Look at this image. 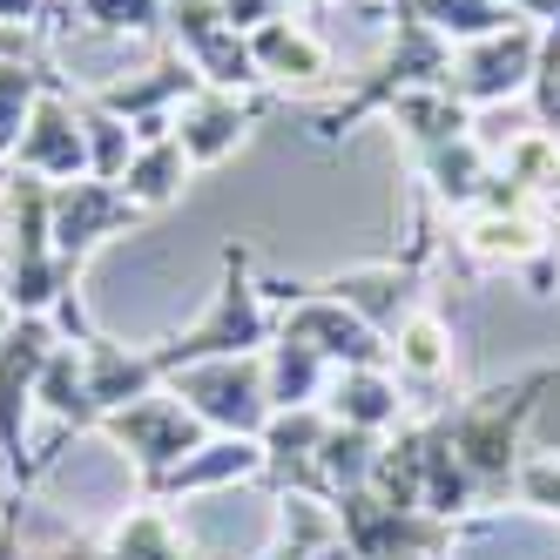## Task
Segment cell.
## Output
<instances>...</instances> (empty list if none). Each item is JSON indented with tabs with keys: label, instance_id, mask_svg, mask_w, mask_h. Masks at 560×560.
<instances>
[{
	"label": "cell",
	"instance_id": "cell-1",
	"mask_svg": "<svg viewBox=\"0 0 560 560\" xmlns=\"http://www.w3.org/2000/svg\"><path fill=\"white\" fill-rule=\"evenodd\" d=\"M55 183L8 170L0 176V304L14 317H55L74 298V277L55 250Z\"/></svg>",
	"mask_w": 560,
	"mask_h": 560
},
{
	"label": "cell",
	"instance_id": "cell-2",
	"mask_svg": "<svg viewBox=\"0 0 560 560\" xmlns=\"http://www.w3.org/2000/svg\"><path fill=\"white\" fill-rule=\"evenodd\" d=\"M270 338H277V311H270V298L257 284L250 257L244 250H223V277H217L203 317L183 325L176 338L149 345V365L163 372V378H176L183 365H203V358H257Z\"/></svg>",
	"mask_w": 560,
	"mask_h": 560
},
{
	"label": "cell",
	"instance_id": "cell-3",
	"mask_svg": "<svg viewBox=\"0 0 560 560\" xmlns=\"http://www.w3.org/2000/svg\"><path fill=\"white\" fill-rule=\"evenodd\" d=\"M183 406L223 439H257L270 419V392H264V351L257 358H203L183 365L176 378H163Z\"/></svg>",
	"mask_w": 560,
	"mask_h": 560
},
{
	"label": "cell",
	"instance_id": "cell-4",
	"mask_svg": "<svg viewBox=\"0 0 560 560\" xmlns=\"http://www.w3.org/2000/svg\"><path fill=\"white\" fill-rule=\"evenodd\" d=\"M95 432L108 439V446H122V459H136L142 487H155V479H163L170 466H183V459L210 439V425L196 419L170 385H163V392H149V398H136V406H122V412H108Z\"/></svg>",
	"mask_w": 560,
	"mask_h": 560
},
{
	"label": "cell",
	"instance_id": "cell-5",
	"mask_svg": "<svg viewBox=\"0 0 560 560\" xmlns=\"http://www.w3.org/2000/svg\"><path fill=\"white\" fill-rule=\"evenodd\" d=\"M61 331L55 317H14L8 338H0V459H8V479L27 487V412H34V385H42V365L55 358Z\"/></svg>",
	"mask_w": 560,
	"mask_h": 560
},
{
	"label": "cell",
	"instance_id": "cell-6",
	"mask_svg": "<svg viewBox=\"0 0 560 560\" xmlns=\"http://www.w3.org/2000/svg\"><path fill=\"white\" fill-rule=\"evenodd\" d=\"M170 48L196 68V82L203 89H230V95H244L257 89V55H250V34L244 27H230L217 0H176L170 21Z\"/></svg>",
	"mask_w": 560,
	"mask_h": 560
},
{
	"label": "cell",
	"instance_id": "cell-7",
	"mask_svg": "<svg viewBox=\"0 0 560 560\" xmlns=\"http://www.w3.org/2000/svg\"><path fill=\"white\" fill-rule=\"evenodd\" d=\"M540 74V21H513L487 42H466L453 48V95L466 108H493V102H513L527 95Z\"/></svg>",
	"mask_w": 560,
	"mask_h": 560
},
{
	"label": "cell",
	"instance_id": "cell-8",
	"mask_svg": "<svg viewBox=\"0 0 560 560\" xmlns=\"http://www.w3.org/2000/svg\"><path fill=\"white\" fill-rule=\"evenodd\" d=\"M277 338H291L304 351H317L331 372H351V365H385L392 345L358 317L351 304H338L331 291H298L284 311H277Z\"/></svg>",
	"mask_w": 560,
	"mask_h": 560
},
{
	"label": "cell",
	"instance_id": "cell-9",
	"mask_svg": "<svg viewBox=\"0 0 560 560\" xmlns=\"http://www.w3.org/2000/svg\"><path fill=\"white\" fill-rule=\"evenodd\" d=\"M48 217H55V250H61L68 270H82V264L108 244V236H129V230L142 223V210L129 203V196L115 189V183H95V176L55 183Z\"/></svg>",
	"mask_w": 560,
	"mask_h": 560
},
{
	"label": "cell",
	"instance_id": "cell-10",
	"mask_svg": "<svg viewBox=\"0 0 560 560\" xmlns=\"http://www.w3.org/2000/svg\"><path fill=\"white\" fill-rule=\"evenodd\" d=\"M21 176H42V183H74L89 176V136H82V108H74V89L55 74V89L34 102L27 129L14 142V163Z\"/></svg>",
	"mask_w": 560,
	"mask_h": 560
},
{
	"label": "cell",
	"instance_id": "cell-11",
	"mask_svg": "<svg viewBox=\"0 0 560 560\" xmlns=\"http://www.w3.org/2000/svg\"><path fill=\"white\" fill-rule=\"evenodd\" d=\"M250 129H257V102H244V95H230V89H196L183 108H176V142H183V155L196 170H223L236 149L250 142Z\"/></svg>",
	"mask_w": 560,
	"mask_h": 560
},
{
	"label": "cell",
	"instance_id": "cell-12",
	"mask_svg": "<svg viewBox=\"0 0 560 560\" xmlns=\"http://www.w3.org/2000/svg\"><path fill=\"white\" fill-rule=\"evenodd\" d=\"M250 55H257V82L264 89H311V82H325L331 74V48H325V34H311L304 21H264L250 34Z\"/></svg>",
	"mask_w": 560,
	"mask_h": 560
},
{
	"label": "cell",
	"instance_id": "cell-13",
	"mask_svg": "<svg viewBox=\"0 0 560 560\" xmlns=\"http://www.w3.org/2000/svg\"><path fill=\"white\" fill-rule=\"evenodd\" d=\"M82 345V372H89V398H95V412H122L136 406V398L149 392H163V372L149 365V351H129V345H115L108 331H89V338H74Z\"/></svg>",
	"mask_w": 560,
	"mask_h": 560
},
{
	"label": "cell",
	"instance_id": "cell-14",
	"mask_svg": "<svg viewBox=\"0 0 560 560\" xmlns=\"http://www.w3.org/2000/svg\"><path fill=\"white\" fill-rule=\"evenodd\" d=\"M257 472H264V446H257V439H223V432H210L203 446H196L183 466H170L149 493L189 500V493H217V487H230V479H257Z\"/></svg>",
	"mask_w": 560,
	"mask_h": 560
},
{
	"label": "cell",
	"instance_id": "cell-15",
	"mask_svg": "<svg viewBox=\"0 0 560 560\" xmlns=\"http://www.w3.org/2000/svg\"><path fill=\"white\" fill-rule=\"evenodd\" d=\"M398 406H406V392H398V378L385 365H351V372H331V385H325V412L358 432L398 425Z\"/></svg>",
	"mask_w": 560,
	"mask_h": 560
},
{
	"label": "cell",
	"instance_id": "cell-16",
	"mask_svg": "<svg viewBox=\"0 0 560 560\" xmlns=\"http://www.w3.org/2000/svg\"><path fill=\"white\" fill-rule=\"evenodd\" d=\"M189 176H196V163L183 155V142H176V136H163V142H142V149H136L129 176L115 183V189H122L142 217H155V210H170L176 196L189 189Z\"/></svg>",
	"mask_w": 560,
	"mask_h": 560
},
{
	"label": "cell",
	"instance_id": "cell-17",
	"mask_svg": "<svg viewBox=\"0 0 560 560\" xmlns=\"http://www.w3.org/2000/svg\"><path fill=\"white\" fill-rule=\"evenodd\" d=\"M34 406L55 412L68 432H95L102 412H95V398H89V372H82V345H55V358L42 365V385H34Z\"/></svg>",
	"mask_w": 560,
	"mask_h": 560
},
{
	"label": "cell",
	"instance_id": "cell-18",
	"mask_svg": "<svg viewBox=\"0 0 560 560\" xmlns=\"http://www.w3.org/2000/svg\"><path fill=\"white\" fill-rule=\"evenodd\" d=\"M325 385H331V365L317 351L291 345V338H270L264 345V392H270V412L284 406H325Z\"/></svg>",
	"mask_w": 560,
	"mask_h": 560
},
{
	"label": "cell",
	"instance_id": "cell-19",
	"mask_svg": "<svg viewBox=\"0 0 560 560\" xmlns=\"http://www.w3.org/2000/svg\"><path fill=\"white\" fill-rule=\"evenodd\" d=\"M74 108H82V136H89V176L95 183H122L129 163H136V129L122 122V115H108L89 89H74Z\"/></svg>",
	"mask_w": 560,
	"mask_h": 560
},
{
	"label": "cell",
	"instance_id": "cell-20",
	"mask_svg": "<svg viewBox=\"0 0 560 560\" xmlns=\"http://www.w3.org/2000/svg\"><path fill=\"white\" fill-rule=\"evenodd\" d=\"M385 345H392V365H398V378H419V385L446 378V365H453V331L439 325L432 311H412V317H406V325H398Z\"/></svg>",
	"mask_w": 560,
	"mask_h": 560
},
{
	"label": "cell",
	"instance_id": "cell-21",
	"mask_svg": "<svg viewBox=\"0 0 560 560\" xmlns=\"http://www.w3.org/2000/svg\"><path fill=\"white\" fill-rule=\"evenodd\" d=\"M102 560H196V553H189V540L176 534V520L163 506H136V513L115 520Z\"/></svg>",
	"mask_w": 560,
	"mask_h": 560
},
{
	"label": "cell",
	"instance_id": "cell-22",
	"mask_svg": "<svg viewBox=\"0 0 560 560\" xmlns=\"http://www.w3.org/2000/svg\"><path fill=\"white\" fill-rule=\"evenodd\" d=\"M406 8L439 34V42H453V48H466V42H487V34H500V27H513L520 14H506L500 0H406Z\"/></svg>",
	"mask_w": 560,
	"mask_h": 560
},
{
	"label": "cell",
	"instance_id": "cell-23",
	"mask_svg": "<svg viewBox=\"0 0 560 560\" xmlns=\"http://www.w3.org/2000/svg\"><path fill=\"white\" fill-rule=\"evenodd\" d=\"M74 14H82L95 34H122V42H155L170 21L163 0H68Z\"/></svg>",
	"mask_w": 560,
	"mask_h": 560
},
{
	"label": "cell",
	"instance_id": "cell-24",
	"mask_svg": "<svg viewBox=\"0 0 560 560\" xmlns=\"http://www.w3.org/2000/svg\"><path fill=\"white\" fill-rule=\"evenodd\" d=\"M217 8H223V21H230V27L257 34L264 21H284V14H291V0H217Z\"/></svg>",
	"mask_w": 560,
	"mask_h": 560
},
{
	"label": "cell",
	"instance_id": "cell-25",
	"mask_svg": "<svg viewBox=\"0 0 560 560\" xmlns=\"http://www.w3.org/2000/svg\"><path fill=\"white\" fill-rule=\"evenodd\" d=\"M48 8L55 0H0V34H55Z\"/></svg>",
	"mask_w": 560,
	"mask_h": 560
},
{
	"label": "cell",
	"instance_id": "cell-26",
	"mask_svg": "<svg viewBox=\"0 0 560 560\" xmlns=\"http://www.w3.org/2000/svg\"><path fill=\"white\" fill-rule=\"evenodd\" d=\"M8 325H14V311H8V304H0V338H8Z\"/></svg>",
	"mask_w": 560,
	"mask_h": 560
},
{
	"label": "cell",
	"instance_id": "cell-27",
	"mask_svg": "<svg viewBox=\"0 0 560 560\" xmlns=\"http://www.w3.org/2000/svg\"><path fill=\"white\" fill-rule=\"evenodd\" d=\"M163 8H176V0H163Z\"/></svg>",
	"mask_w": 560,
	"mask_h": 560
},
{
	"label": "cell",
	"instance_id": "cell-28",
	"mask_svg": "<svg viewBox=\"0 0 560 560\" xmlns=\"http://www.w3.org/2000/svg\"><path fill=\"white\" fill-rule=\"evenodd\" d=\"M0 176H8V163H0Z\"/></svg>",
	"mask_w": 560,
	"mask_h": 560
}]
</instances>
